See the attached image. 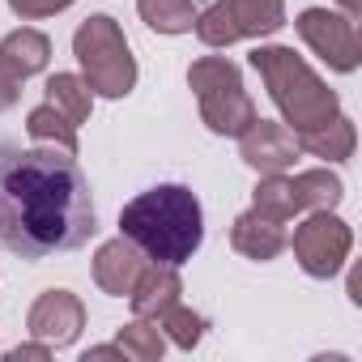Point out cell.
Returning a JSON list of instances; mask_svg holds the SVG:
<instances>
[{
    "mask_svg": "<svg viewBox=\"0 0 362 362\" xmlns=\"http://www.w3.org/2000/svg\"><path fill=\"white\" fill-rule=\"evenodd\" d=\"M98 214L77 153L56 145H0V247L43 260L94 239Z\"/></svg>",
    "mask_w": 362,
    "mask_h": 362,
    "instance_id": "6da1fadb",
    "label": "cell"
},
{
    "mask_svg": "<svg viewBox=\"0 0 362 362\" xmlns=\"http://www.w3.org/2000/svg\"><path fill=\"white\" fill-rule=\"evenodd\" d=\"M119 235L132 239L153 264H188L201 252L205 218L201 201L184 184H158L119 209Z\"/></svg>",
    "mask_w": 362,
    "mask_h": 362,
    "instance_id": "7a4b0ae2",
    "label": "cell"
},
{
    "mask_svg": "<svg viewBox=\"0 0 362 362\" xmlns=\"http://www.w3.org/2000/svg\"><path fill=\"white\" fill-rule=\"evenodd\" d=\"M252 69L260 73L273 107L281 111V124L298 136L307 128H320L328 124L337 111H341V98L337 90L324 86V77L294 52V47H281V43H260L252 52Z\"/></svg>",
    "mask_w": 362,
    "mask_h": 362,
    "instance_id": "3957f363",
    "label": "cell"
},
{
    "mask_svg": "<svg viewBox=\"0 0 362 362\" xmlns=\"http://www.w3.org/2000/svg\"><path fill=\"white\" fill-rule=\"evenodd\" d=\"M73 56H77L81 77L94 94H103V98H128L132 94L136 60H132V47H128L115 18H107V13L86 18L73 35Z\"/></svg>",
    "mask_w": 362,
    "mask_h": 362,
    "instance_id": "277c9868",
    "label": "cell"
},
{
    "mask_svg": "<svg viewBox=\"0 0 362 362\" xmlns=\"http://www.w3.org/2000/svg\"><path fill=\"white\" fill-rule=\"evenodd\" d=\"M188 86H192V94L201 103V119L209 124V132L239 136L256 119V103H252V94L243 86V73L226 56H201V60H192Z\"/></svg>",
    "mask_w": 362,
    "mask_h": 362,
    "instance_id": "5b68a950",
    "label": "cell"
},
{
    "mask_svg": "<svg viewBox=\"0 0 362 362\" xmlns=\"http://www.w3.org/2000/svg\"><path fill=\"white\" fill-rule=\"evenodd\" d=\"M286 26V0H214L197 13V39L205 47H230L239 39H264Z\"/></svg>",
    "mask_w": 362,
    "mask_h": 362,
    "instance_id": "8992f818",
    "label": "cell"
},
{
    "mask_svg": "<svg viewBox=\"0 0 362 362\" xmlns=\"http://www.w3.org/2000/svg\"><path fill=\"white\" fill-rule=\"evenodd\" d=\"M286 247H294V260L307 277L315 281H328L345 269L349 260V247H354V230L332 214V209H315L298 230L294 239H286Z\"/></svg>",
    "mask_w": 362,
    "mask_h": 362,
    "instance_id": "52a82bcc",
    "label": "cell"
},
{
    "mask_svg": "<svg viewBox=\"0 0 362 362\" xmlns=\"http://www.w3.org/2000/svg\"><path fill=\"white\" fill-rule=\"evenodd\" d=\"M298 39L332 69V73H354L362 60V43H358V26L345 13L332 9H303L294 22Z\"/></svg>",
    "mask_w": 362,
    "mask_h": 362,
    "instance_id": "ba28073f",
    "label": "cell"
},
{
    "mask_svg": "<svg viewBox=\"0 0 362 362\" xmlns=\"http://www.w3.org/2000/svg\"><path fill=\"white\" fill-rule=\"evenodd\" d=\"M26 328H30L35 341H47L52 349H64L86 328V303L69 290H47V294L35 298V307L26 315Z\"/></svg>",
    "mask_w": 362,
    "mask_h": 362,
    "instance_id": "9c48e42d",
    "label": "cell"
},
{
    "mask_svg": "<svg viewBox=\"0 0 362 362\" xmlns=\"http://www.w3.org/2000/svg\"><path fill=\"white\" fill-rule=\"evenodd\" d=\"M298 153H303V149H298V136H294L286 124H273V119H260V115H256V119L239 132V158H243L252 170H260V175H281V170H290Z\"/></svg>",
    "mask_w": 362,
    "mask_h": 362,
    "instance_id": "30bf717a",
    "label": "cell"
},
{
    "mask_svg": "<svg viewBox=\"0 0 362 362\" xmlns=\"http://www.w3.org/2000/svg\"><path fill=\"white\" fill-rule=\"evenodd\" d=\"M149 264V256L132 243V239H107L98 252H94V281H98V290L103 294H115V298H128V290L136 286V277H141V269Z\"/></svg>",
    "mask_w": 362,
    "mask_h": 362,
    "instance_id": "8fae6325",
    "label": "cell"
},
{
    "mask_svg": "<svg viewBox=\"0 0 362 362\" xmlns=\"http://www.w3.org/2000/svg\"><path fill=\"white\" fill-rule=\"evenodd\" d=\"M184 294V281H179V269L175 264H145L136 286L128 290V303H132V315L136 320H158L162 311H170Z\"/></svg>",
    "mask_w": 362,
    "mask_h": 362,
    "instance_id": "7c38bea8",
    "label": "cell"
},
{
    "mask_svg": "<svg viewBox=\"0 0 362 362\" xmlns=\"http://www.w3.org/2000/svg\"><path fill=\"white\" fill-rule=\"evenodd\" d=\"M230 247L239 256H247V260L269 264V260H277L286 252V230H281V222H269V218H260V214L247 209L230 226Z\"/></svg>",
    "mask_w": 362,
    "mask_h": 362,
    "instance_id": "4fadbf2b",
    "label": "cell"
},
{
    "mask_svg": "<svg viewBox=\"0 0 362 362\" xmlns=\"http://www.w3.org/2000/svg\"><path fill=\"white\" fill-rule=\"evenodd\" d=\"M47 60H52V39L43 30H35V26H22V30L0 39V64H5L9 73H18L22 81L43 73Z\"/></svg>",
    "mask_w": 362,
    "mask_h": 362,
    "instance_id": "5bb4252c",
    "label": "cell"
},
{
    "mask_svg": "<svg viewBox=\"0 0 362 362\" xmlns=\"http://www.w3.org/2000/svg\"><path fill=\"white\" fill-rule=\"evenodd\" d=\"M298 149H307V153H315V158H324V162H345V158H354V149H358V128H354L349 115L337 111L328 124L298 132Z\"/></svg>",
    "mask_w": 362,
    "mask_h": 362,
    "instance_id": "9a60e30c",
    "label": "cell"
},
{
    "mask_svg": "<svg viewBox=\"0 0 362 362\" xmlns=\"http://www.w3.org/2000/svg\"><path fill=\"white\" fill-rule=\"evenodd\" d=\"M47 103L73 124V128H81L86 119H90V111H94V90L86 86V77H77V73H56V77H47Z\"/></svg>",
    "mask_w": 362,
    "mask_h": 362,
    "instance_id": "2e32d148",
    "label": "cell"
},
{
    "mask_svg": "<svg viewBox=\"0 0 362 362\" xmlns=\"http://www.w3.org/2000/svg\"><path fill=\"white\" fill-rule=\"evenodd\" d=\"M252 214H260V218H269V222H290L294 214H303L298 209V197H294V184L286 179V170L281 175H260V184H256V192H252Z\"/></svg>",
    "mask_w": 362,
    "mask_h": 362,
    "instance_id": "e0dca14e",
    "label": "cell"
},
{
    "mask_svg": "<svg viewBox=\"0 0 362 362\" xmlns=\"http://www.w3.org/2000/svg\"><path fill=\"white\" fill-rule=\"evenodd\" d=\"M294 197H298V209H337L341 201H345V184L328 170V166H320V170H298L294 179Z\"/></svg>",
    "mask_w": 362,
    "mask_h": 362,
    "instance_id": "ac0fdd59",
    "label": "cell"
},
{
    "mask_svg": "<svg viewBox=\"0 0 362 362\" xmlns=\"http://www.w3.org/2000/svg\"><path fill=\"white\" fill-rule=\"evenodd\" d=\"M136 13L158 35H188L197 26V5L192 0H136Z\"/></svg>",
    "mask_w": 362,
    "mask_h": 362,
    "instance_id": "d6986e66",
    "label": "cell"
},
{
    "mask_svg": "<svg viewBox=\"0 0 362 362\" xmlns=\"http://www.w3.org/2000/svg\"><path fill=\"white\" fill-rule=\"evenodd\" d=\"M26 136H30L35 145H56V149L77 153V128H73L52 103L30 107V115H26Z\"/></svg>",
    "mask_w": 362,
    "mask_h": 362,
    "instance_id": "ffe728a7",
    "label": "cell"
},
{
    "mask_svg": "<svg viewBox=\"0 0 362 362\" xmlns=\"http://www.w3.org/2000/svg\"><path fill=\"white\" fill-rule=\"evenodd\" d=\"M115 349L132 362H158L166 354V337L153 320H132L115 332Z\"/></svg>",
    "mask_w": 362,
    "mask_h": 362,
    "instance_id": "44dd1931",
    "label": "cell"
},
{
    "mask_svg": "<svg viewBox=\"0 0 362 362\" xmlns=\"http://www.w3.org/2000/svg\"><path fill=\"white\" fill-rule=\"evenodd\" d=\"M153 324H158V328H162V337H166L170 345H179V349H197V345H201V337H205V328H209V320H205L201 311L184 307V303H175L170 311H162Z\"/></svg>",
    "mask_w": 362,
    "mask_h": 362,
    "instance_id": "7402d4cb",
    "label": "cell"
},
{
    "mask_svg": "<svg viewBox=\"0 0 362 362\" xmlns=\"http://www.w3.org/2000/svg\"><path fill=\"white\" fill-rule=\"evenodd\" d=\"M73 5V0H9V9L22 18V22H39V18H56Z\"/></svg>",
    "mask_w": 362,
    "mask_h": 362,
    "instance_id": "603a6c76",
    "label": "cell"
},
{
    "mask_svg": "<svg viewBox=\"0 0 362 362\" xmlns=\"http://www.w3.org/2000/svg\"><path fill=\"white\" fill-rule=\"evenodd\" d=\"M18 98H22V77H18V73H9L5 64H0V111L18 107Z\"/></svg>",
    "mask_w": 362,
    "mask_h": 362,
    "instance_id": "cb8c5ba5",
    "label": "cell"
},
{
    "mask_svg": "<svg viewBox=\"0 0 362 362\" xmlns=\"http://www.w3.org/2000/svg\"><path fill=\"white\" fill-rule=\"evenodd\" d=\"M30 358H52V345L47 341H30V345L9 349V362H30Z\"/></svg>",
    "mask_w": 362,
    "mask_h": 362,
    "instance_id": "d4e9b609",
    "label": "cell"
},
{
    "mask_svg": "<svg viewBox=\"0 0 362 362\" xmlns=\"http://www.w3.org/2000/svg\"><path fill=\"white\" fill-rule=\"evenodd\" d=\"M337 5H341V13H345V18H354V22H358V13H362V0H337Z\"/></svg>",
    "mask_w": 362,
    "mask_h": 362,
    "instance_id": "484cf974",
    "label": "cell"
}]
</instances>
